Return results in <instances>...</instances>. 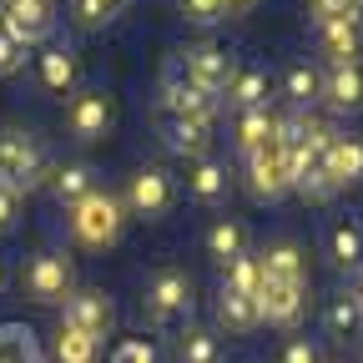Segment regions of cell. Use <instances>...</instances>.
I'll return each instance as SVG.
<instances>
[{"label":"cell","instance_id":"cell-1","mask_svg":"<svg viewBox=\"0 0 363 363\" xmlns=\"http://www.w3.org/2000/svg\"><path fill=\"white\" fill-rule=\"evenodd\" d=\"M66 222H71L76 247H86V252H106V247H116L121 233H126V202H121L116 192L96 187L91 197H81V202L71 207Z\"/></svg>","mask_w":363,"mask_h":363},{"label":"cell","instance_id":"cell-2","mask_svg":"<svg viewBox=\"0 0 363 363\" xmlns=\"http://www.w3.org/2000/svg\"><path fill=\"white\" fill-rule=\"evenodd\" d=\"M147 318H152V328L162 333H182V328H192V308H197V288L192 278L182 267H162L147 278Z\"/></svg>","mask_w":363,"mask_h":363},{"label":"cell","instance_id":"cell-3","mask_svg":"<svg viewBox=\"0 0 363 363\" xmlns=\"http://www.w3.org/2000/svg\"><path fill=\"white\" fill-rule=\"evenodd\" d=\"M45 177H51V162H45V147L35 142V131L0 126V182L26 197L30 187H40Z\"/></svg>","mask_w":363,"mask_h":363},{"label":"cell","instance_id":"cell-4","mask_svg":"<svg viewBox=\"0 0 363 363\" xmlns=\"http://www.w3.org/2000/svg\"><path fill=\"white\" fill-rule=\"evenodd\" d=\"M121 202H126V217L162 222V217L177 207V177H172L167 167L147 162V167H136V172L126 177V192H121Z\"/></svg>","mask_w":363,"mask_h":363},{"label":"cell","instance_id":"cell-5","mask_svg":"<svg viewBox=\"0 0 363 363\" xmlns=\"http://www.w3.org/2000/svg\"><path fill=\"white\" fill-rule=\"evenodd\" d=\"M111 126H116V96L106 86H86L71 96V106H66V136L71 142H81V147L106 142Z\"/></svg>","mask_w":363,"mask_h":363},{"label":"cell","instance_id":"cell-6","mask_svg":"<svg viewBox=\"0 0 363 363\" xmlns=\"http://www.w3.org/2000/svg\"><path fill=\"white\" fill-rule=\"evenodd\" d=\"M162 111H172V116H197V121H217L222 96L202 91V86L187 76V66L172 56V61L162 66Z\"/></svg>","mask_w":363,"mask_h":363},{"label":"cell","instance_id":"cell-7","mask_svg":"<svg viewBox=\"0 0 363 363\" xmlns=\"http://www.w3.org/2000/svg\"><path fill=\"white\" fill-rule=\"evenodd\" d=\"M26 298L40 303V308H61L71 293H76V278H71V257L61 252H35L26 262Z\"/></svg>","mask_w":363,"mask_h":363},{"label":"cell","instance_id":"cell-8","mask_svg":"<svg viewBox=\"0 0 363 363\" xmlns=\"http://www.w3.org/2000/svg\"><path fill=\"white\" fill-rule=\"evenodd\" d=\"M61 328H76L86 338H106L116 328V303L101 293V288H76L66 303H61Z\"/></svg>","mask_w":363,"mask_h":363},{"label":"cell","instance_id":"cell-9","mask_svg":"<svg viewBox=\"0 0 363 363\" xmlns=\"http://www.w3.org/2000/svg\"><path fill=\"white\" fill-rule=\"evenodd\" d=\"M177 61L187 66V76H192L202 91H212V96H222L227 81H233V71H238V56L227 51V45H217V40L187 45V51H177Z\"/></svg>","mask_w":363,"mask_h":363},{"label":"cell","instance_id":"cell-10","mask_svg":"<svg viewBox=\"0 0 363 363\" xmlns=\"http://www.w3.org/2000/svg\"><path fill=\"white\" fill-rule=\"evenodd\" d=\"M247 192L257 202H278L293 192V177H288V157L278 142H267L257 152H247Z\"/></svg>","mask_w":363,"mask_h":363},{"label":"cell","instance_id":"cell-11","mask_svg":"<svg viewBox=\"0 0 363 363\" xmlns=\"http://www.w3.org/2000/svg\"><path fill=\"white\" fill-rule=\"evenodd\" d=\"M157 136H162V147L172 157H207L212 147V121H197V116H172V111H157Z\"/></svg>","mask_w":363,"mask_h":363},{"label":"cell","instance_id":"cell-12","mask_svg":"<svg viewBox=\"0 0 363 363\" xmlns=\"http://www.w3.org/2000/svg\"><path fill=\"white\" fill-rule=\"evenodd\" d=\"M323 257L338 272H358L363 267V217L358 212L328 217V227H323Z\"/></svg>","mask_w":363,"mask_h":363},{"label":"cell","instance_id":"cell-13","mask_svg":"<svg viewBox=\"0 0 363 363\" xmlns=\"http://www.w3.org/2000/svg\"><path fill=\"white\" fill-rule=\"evenodd\" d=\"M323 172L338 192L363 187V136L353 131H328V152H323Z\"/></svg>","mask_w":363,"mask_h":363},{"label":"cell","instance_id":"cell-14","mask_svg":"<svg viewBox=\"0 0 363 363\" xmlns=\"http://www.w3.org/2000/svg\"><path fill=\"white\" fill-rule=\"evenodd\" d=\"M318 101L338 116H358L363 111V61L353 66H328L323 71V86H318Z\"/></svg>","mask_w":363,"mask_h":363},{"label":"cell","instance_id":"cell-15","mask_svg":"<svg viewBox=\"0 0 363 363\" xmlns=\"http://www.w3.org/2000/svg\"><path fill=\"white\" fill-rule=\"evenodd\" d=\"M257 313L272 328H298V318L308 313V283H262Z\"/></svg>","mask_w":363,"mask_h":363},{"label":"cell","instance_id":"cell-16","mask_svg":"<svg viewBox=\"0 0 363 363\" xmlns=\"http://www.w3.org/2000/svg\"><path fill=\"white\" fill-rule=\"evenodd\" d=\"M6 21L21 45H40L56 30V0H6Z\"/></svg>","mask_w":363,"mask_h":363},{"label":"cell","instance_id":"cell-17","mask_svg":"<svg viewBox=\"0 0 363 363\" xmlns=\"http://www.w3.org/2000/svg\"><path fill=\"white\" fill-rule=\"evenodd\" d=\"M313 40H318V56H323L328 66H353V61H363V26H358V21L313 26Z\"/></svg>","mask_w":363,"mask_h":363},{"label":"cell","instance_id":"cell-18","mask_svg":"<svg viewBox=\"0 0 363 363\" xmlns=\"http://www.w3.org/2000/svg\"><path fill=\"white\" fill-rule=\"evenodd\" d=\"M257 267H262V283H308V257L293 238H278L257 252Z\"/></svg>","mask_w":363,"mask_h":363},{"label":"cell","instance_id":"cell-19","mask_svg":"<svg viewBox=\"0 0 363 363\" xmlns=\"http://www.w3.org/2000/svg\"><path fill=\"white\" fill-rule=\"evenodd\" d=\"M45 187H51V197H56V202L71 212L81 197H91V192H96V167H91V162H61V167H51Z\"/></svg>","mask_w":363,"mask_h":363},{"label":"cell","instance_id":"cell-20","mask_svg":"<svg viewBox=\"0 0 363 363\" xmlns=\"http://www.w3.org/2000/svg\"><path fill=\"white\" fill-rule=\"evenodd\" d=\"M187 192H192L197 202H207V207L227 202V192H233V172H227V162L197 157V162L187 167Z\"/></svg>","mask_w":363,"mask_h":363},{"label":"cell","instance_id":"cell-21","mask_svg":"<svg viewBox=\"0 0 363 363\" xmlns=\"http://www.w3.org/2000/svg\"><path fill=\"white\" fill-rule=\"evenodd\" d=\"M267 91H272V76L262 66H242L238 61L233 81H227V91H222V101L233 111H252V106H267Z\"/></svg>","mask_w":363,"mask_h":363},{"label":"cell","instance_id":"cell-22","mask_svg":"<svg viewBox=\"0 0 363 363\" xmlns=\"http://www.w3.org/2000/svg\"><path fill=\"white\" fill-rule=\"evenodd\" d=\"M76 81H81V56L71 45H51L40 56V86L56 91V96H76Z\"/></svg>","mask_w":363,"mask_h":363},{"label":"cell","instance_id":"cell-23","mask_svg":"<svg viewBox=\"0 0 363 363\" xmlns=\"http://www.w3.org/2000/svg\"><path fill=\"white\" fill-rule=\"evenodd\" d=\"M272 126H278V116H272L267 106H252V111H233V147L247 157L257 147L272 142Z\"/></svg>","mask_w":363,"mask_h":363},{"label":"cell","instance_id":"cell-24","mask_svg":"<svg viewBox=\"0 0 363 363\" xmlns=\"http://www.w3.org/2000/svg\"><path fill=\"white\" fill-rule=\"evenodd\" d=\"M247 252V227L238 222V217H217L212 227H207V257L217 262V267H227L233 257H242Z\"/></svg>","mask_w":363,"mask_h":363},{"label":"cell","instance_id":"cell-25","mask_svg":"<svg viewBox=\"0 0 363 363\" xmlns=\"http://www.w3.org/2000/svg\"><path fill=\"white\" fill-rule=\"evenodd\" d=\"M217 323L227 333H252L262 323V313H257V298H242V293H217Z\"/></svg>","mask_w":363,"mask_h":363},{"label":"cell","instance_id":"cell-26","mask_svg":"<svg viewBox=\"0 0 363 363\" xmlns=\"http://www.w3.org/2000/svg\"><path fill=\"white\" fill-rule=\"evenodd\" d=\"M323 328H328V338H343V343L363 328V308H358V298H353L348 288L328 298V308H323Z\"/></svg>","mask_w":363,"mask_h":363},{"label":"cell","instance_id":"cell-27","mask_svg":"<svg viewBox=\"0 0 363 363\" xmlns=\"http://www.w3.org/2000/svg\"><path fill=\"white\" fill-rule=\"evenodd\" d=\"M318 86H323V71H313L308 61H293V66L283 71V96H288L298 111L318 101Z\"/></svg>","mask_w":363,"mask_h":363},{"label":"cell","instance_id":"cell-28","mask_svg":"<svg viewBox=\"0 0 363 363\" xmlns=\"http://www.w3.org/2000/svg\"><path fill=\"white\" fill-rule=\"evenodd\" d=\"M177 363H222V343L212 328H182L177 338Z\"/></svg>","mask_w":363,"mask_h":363},{"label":"cell","instance_id":"cell-29","mask_svg":"<svg viewBox=\"0 0 363 363\" xmlns=\"http://www.w3.org/2000/svg\"><path fill=\"white\" fill-rule=\"evenodd\" d=\"M51 353H56V363H101V343L76 333V328H56Z\"/></svg>","mask_w":363,"mask_h":363},{"label":"cell","instance_id":"cell-30","mask_svg":"<svg viewBox=\"0 0 363 363\" xmlns=\"http://www.w3.org/2000/svg\"><path fill=\"white\" fill-rule=\"evenodd\" d=\"M222 288H227V293H242V298H257V293H262V267H257V257H252V252L233 257V262L222 267Z\"/></svg>","mask_w":363,"mask_h":363},{"label":"cell","instance_id":"cell-31","mask_svg":"<svg viewBox=\"0 0 363 363\" xmlns=\"http://www.w3.org/2000/svg\"><path fill=\"white\" fill-rule=\"evenodd\" d=\"M126 0H71V26L76 30H101L106 21H116V11Z\"/></svg>","mask_w":363,"mask_h":363},{"label":"cell","instance_id":"cell-32","mask_svg":"<svg viewBox=\"0 0 363 363\" xmlns=\"http://www.w3.org/2000/svg\"><path fill=\"white\" fill-rule=\"evenodd\" d=\"M313 26H333V21H358L363 26V0H308Z\"/></svg>","mask_w":363,"mask_h":363},{"label":"cell","instance_id":"cell-33","mask_svg":"<svg viewBox=\"0 0 363 363\" xmlns=\"http://www.w3.org/2000/svg\"><path fill=\"white\" fill-rule=\"evenodd\" d=\"M177 11H182V21H192V26H217V21H227L222 0H177Z\"/></svg>","mask_w":363,"mask_h":363},{"label":"cell","instance_id":"cell-34","mask_svg":"<svg viewBox=\"0 0 363 363\" xmlns=\"http://www.w3.org/2000/svg\"><path fill=\"white\" fill-rule=\"evenodd\" d=\"M26 56H30V45H21L11 30H0V81L16 76V71H26Z\"/></svg>","mask_w":363,"mask_h":363},{"label":"cell","instance_id":"cell-35","mask_svg":"<svg viewBox=\"0 0 363 363\" xmlns=\"http://www.w3.org/2000/svg\"><path fill=\"white\" fill-rule=\"evenodd\" d=\"M21 207H26V197H21L16 187H6V182H0V238H6V233H16Z\"/></svg>","mask_w":363,"mask_h":363},{"label":"cell","instance_id":"cell-36","mask_svg":"<svg viewBox=\"0 0 363 363\" xmlns=\"http://www.w3.org/2000/svg\"><path fill=\"white\" fill-rule=\"evenodd\" d=\"M111 363H157V348L147 338H126V343H116Z\"/></svg>","mask_w":363,"mask_h":363},{"label":"cell","instance_id":"cell-37","mask_svg":"<svg viewBox=\"0 0 363 363\" xmlns=\"http://www.w3.org/2000/svg\"><path fill=\"white\" fill-rule=\"evenodd\" d=\"M283 363H323V358H318V343L313 338H293L283 348Z\"/></svg>","mask_w":363,"mask_h":363},{"label":"cell","instance_id":"cell-38","mask_svg":"<svg viewBox=\"0 0 363 363\" xmlns=\"http://www.w3.org/2000/svg\"><path fill=\"white\" fill-rule=\"evenodd\" d=\"M257 6H262V0H222L227 16H247V11H257Z\"/></svg>","mask_w":363,"mask_h":363},{"label":"cell","instance_id":"cell-39","mask_svg":"<svg viewBox=\"0 0 363 363\" xmlns=\"http://www.w3.org/2000/svg\"><path fill=\"white\" fill-rule=\"evenodd\" d=\"M348 293H353V298H358V308H363V267L353 272V288H348Z\"/></svg>","mask_w":363,"mask_h":363},{"label":"cell","instance_id":"cell-40","mask_svg":"<svg viewBox=\"0 0 363 363\" xmlns=\"http://www.w3.org/2000/svg\"><path fill=\"white\" fill-rule=\"evenodd\" d=\"M0 30H11V21H6V0H0Z\"/></svg>","mask_w":363,"mask_h":363},{"label":"cell","instance_id":"cell-41","mask_svg":"<svg viewBox=\"0 0 363 363\" xmlns=\"http://www.w3.org/2000/svg\"><path fill=\"white\" fill-rule=\"evenodd\" d=\"M0 293H6V262H0Z\"/></svg>","mask_w":363,"mask_h":363}]
</instances>
